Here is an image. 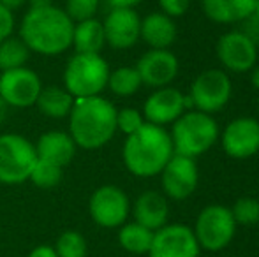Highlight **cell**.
Instances as JSON below:
<instances>
[{
  "label": "cell",
  "mask_w": 259,
  "mask_h": 257,
  "mask_svg": "<svg viewBox=\"0 0 259 257\" xmlns=\"http://www.w3.org/2000/svg\"><path fill=\"white\" fill-rule=\"evenodd\" d=\"M136 71L140 72L143 85L152 88H162L175 81L180 71V62L169 49H150L138 60Z\"/></svg>",
  "instance_id": "cell-17"
},
{
  "label": "cell",
  "mask_w": 259,
  "mask_h": 257,
  "mask_svg": "<svg viewBox=\"0 0 259 257\" xmlns=\"http://www.w3.org/2000/svg\"><path fill=\"white\" fill-rule=\"evenodd\" d=\"M233 93L231 78L222 69H208L198 74L191 85V95L194 108L206 115H213L228 106Z\"/></svg>",
  "instance_id": "cell-8"
},
{
  "label": "cell",
  "mask_w": 259,
  "mask_h": 257,
  "mask_svg": "<svg viewBox=\"0 0 259 257\" xmlns=\"http://www.w3.org/2000/svg\"><path fill=\"white\" fill-rule=\"evenodd\" d=\"M203 13L219 25L240 23L254 14L256 0H201Z\"/></svg>",
  "instance_id": "cell-21"
},
{
  "label": "cell",
  "mask_w": 259,
  "mask_h": 257,
  "mask_svg": "<svg viewBox=\"0 0 259 257\" xmlns=\"http://www.w3.org/2000/svg\"><path fill=\"white\" fill-rule=\"evenodd\" d=\"M42 88L37 72L28 67H18L0 72V97L11 108H30Z\"/></svg>",
  "instance_id": "cell-10"
},
{
  "label": "cell",
  "mask_w": 259,
  "mask_h": 257,
  "mask_svg": "<svg viewBox=\"0 0 259 257\" xmlns=\"http://www.w3.org/2000/svg\"><path fill=\"white\" fill-rule=\"evenodd\" d=\"M14 30V16L13 11L0 4V42L13 35Z\"/></svg>",
  "instance_id": "cell-33"
},
{
  "label": "cell",
  "mask_w": 259,
  "mask_h": 257,
  "mask_svg": "<svg viewBox=\"0 0 259 257\" xmlns=\"http://www.w3.org/2000/svg\"><path fill=\"white\" fill-rule=\"evenodd\" d=\"M7 110H9V106H7V104L4 102L2 97H0V124H2V122L6 120V117H7Z\"/></svg>",
  "instance_id": "cell-40"
},
{
  "label": "cell",
  "mask_w": 259,
  "mask_h": 257,
  "mask_svg": "<svg viewBox=\"0 0 259 257\" xmlns=\"http://www.w3.org/2000/svg\"><path fill=\"white\" fill-rule=\"evenodd\" d=\"M111 7H136L141 0H106Z\"/></svg>",
  "instance_id": "cell-36"
},
{
  "label": "cell",
  "mask_w": 259,
  "mask_h": 257,
  "mask_svg": "<svg viewBox=\"0 0 259 257\" xmlns=\"http://www.w3.org/2000/svg\"><path fill=\"white\" fill-rule=\"evenodd\" d=\"M143 117L148 124L164 127L185 113V93L173 86L155 88L143 104Z\"/></svg>",
  "instance_id": "cell-16"
},
{
  "label": "cell",
  "mask_w": 259,
  "mask_h": 257,
  "mask_svg": "<svg viewBox=\"0 0 259 257\" xmlns=\"http://www.w3.org/2000/svg\"><path fill=\"white\" fill-rule=\"evenodd\" d=\"M37 161L34 143L20 134L0 136V183L20 185L30 178V173Z\"/></svg>",
  "instance_id": "cell-6"
},
{
  "label": "cell",
  "mask_w": 259,
  "mask_h": 257,
  "mask_svg": "<svg viewBox=\"0 0 259 257\" xmlns=\"http://www.w3.org/2000/svg\"><path fill=\"white\" fill-rule=\"evenodd\" d=\"M257 106H259V97H257Z\"/></svg>",
  "instance_id": "cell-42"
},
{
  "label": "cell",
  "mask_w": 259,
  "mask_h": 257,
  "mask_svg": "<svg viewBox=\"0 0 259 257\" xmlns=\"http://www.w3.org/2000/svg\"><path fill=\"white\" fill-rule=\"evenodd\" d=\"M221 143L233 159H249L259 151V122L256 118L240 117L231 120L222 130Z\"/></svg>",
  "instance_id": "cell-15"
},
{
  "label": "cell",
  "mask_w": 259,
  "mask_h": 257,
  "mask_svg": "<svg viewBox=\"0 0 259 257\" xmlns=\"http://www.w3.org/2000/svg\"><path fill=\"white\" fill-rule=\"evenodd\" d=\"M74 23L57 6L30 7L20 23V39L34 53L55 57L72 46Z\"/></svg>",
  "instance_id": "cell-1"
},
{
  "label": "cell",
  "mask_w": 259,
  "mask_h": 257,
  "mask_svg": "<svg viewBox=\"0 0 259 257\" xmlns=\"http://www.w3.org/2000/svg\"><path fill=\"white\" fill-rule=\"evenodd\" d=\"M28 57H30V49L27 48V44L20 37L11 35L0 42V72L25 67Z\"/></svg>",
  "instance_id": "cell-26"
},
{
  "label": "cell",
  "mask_w": 259,
  "mask_h": 257,
  "mask_svg": "<svg viewBox=\"0 0 259 257\" xmlns=\"http://www.w3.org/2000/svg\"><path fill=\"white\" fill-rule=\"evenodd\" d=\"M133 217L134 222L155 233L157 229L166 226L167 217H169V204H167L166 195L157 190H145L134 201Z\"/></svg>",
  "instance_id": "cell-18"
},
{
  "label": "cell",
  "mask_w": 259,
  "mask_h": 257,
  "mask_svg": "<svg viewBox=\"0 0 259 257\" xmlns=\"http://www.w3.org/2000/svg\"><path fill=\"white\" fill-rule=\"evenodd\" d=\"M72 46L76 53H94L101 55L103 48L106 46L103 21L90 18V20L74 23V32H72Z\"/></svg>",
  "instance_id": "cell-23"
},
{
  "label": "cell",
  "mask_w": 259,
  "mask_h": 257,
  "mask_svg": "<svg viewBox=\"0 0 259 257\" xmlns=\"http://www.w3.org/2000/svg\"><path fill=\"white\" fill-rule=\"evenodd\" d=\"M198 240L192 227L185 224H166L154 233L148 257H199Z\"/></svg>",
  "instance_id": "cell-12"
},
{
  "label": "cell",
  "mask_w": 259,
  "mask_h": 257,
  "mask_svg": "<svg viewBox=\"0 0 259 257\" xmlns=\"http://www.w3.org/2000/svg\"><path fill=\"white\" fill-rule=\"evenodd\" d=\"M143 86V81L140 78V72L136 67L123 65L115 71L109 72L108 78V88L118 97H131Z\"/></svg>",
  "instance_id": "cell-25"
},
{
  "label": "cell",
  "mask_w": 259,
  "mask_h": 257,
  "mask_svg": "<svg viewBox=\"0 0 259 257\" xmlns=\"http://www.w3.org/2000/svg\"><path fill=\"white\" fill-rule=\"evenodd\" d=\"M145 124V117L136 108H123L116 110V130L123 132L125 136L134 134L138 129H141Z\"/></svg>",
  "instance_id": "cell-31"
},
{
  "label": "cell",
  "mask_w": 259,
  "mask_h": 257,
  "mask_svg": "<svg viewBox=\"0 0 259 257\" xmlns=\"http://www.w3.org/2000/svg\"><path fill=\"white\" fill-rule=\"evenodd\" d=\"M175 155L171 136L164 127L145 122L143 127L125 137L122 159L127 171L138 178L160 175L164 166Z\"/></svg>",
  "instance_id": "cell-3"
},
{
  "label": "cell",
  "mask_w": 259,
  "mask_h": 257,
  "mask_svg": "<svg viewBox=\"0 0 259 257\" xmlns=\"http://www.w3.org/2000/svg\"><path fill=\"white\" fill-rule=\"evenodd\" d=\"M215 53L222 67L229 72H249L256 65L257 46L240 30H231L221 35Z\"/></svg>",
  "instance_id": "cell-13"
},
{
  "label": "cell",
  "mask_w": 259,
  "mask_h": 257,
  "mask_svg": "<svg viewBox=\"0 0 259 257\" xmlns=\"http://www.w3.org/2000/svg\"><path fill=\"white\" fill-rule=\"evenodd\" d=\"M254 16L259 20V0H256V7H254Z\"/></svg>",
  "instance_id": "cell-41"
},
{
  "label": "cell",
  "mask_w": 259,
  "mask_h": 257,
  "mask_svg": "<svg viewBox=\"0 0 259 257\" xmlns=\"http://www.w3.org/2000/svg\"><path fill=\"white\" fill-rule=\"evenodd\" d=\"M250 71H252V76H250V81H252L254 88H256L257 92H259V65H257V67H252Z\"/></svg>",
  "instance_id": "cell-38"
},
{
  "label": "cell",
  "mask_w": 259,
  "mask_h": 257,
  "mask_svg": "<svg viewBox=\"0 0 259 257\" xmlns=\"http://www.w3.org/2000/svg\"><path fill=\"white\" fill-rule=\"evenodd\" d=\"M99 9V0H65V14L72 20V23L96 18Z\"/></svg>",
  "instance_id": "cell-30"
},
{
  "label": "cell",
  "mask_w": 259,
  "mask_h": 257,
  "mask_svg": "<svg viewBox=\"0 0 259 257\" xmlns=\"http://www.w3.org/2000/svg\"><path fill=\"white\" fill-rule=\"evenodd\" d=\"M28 257H58V255L55 252V248L50 247V245H39V247H35L28 254Z\"/></svg>",
  "instance_id": "cell-35"
},
{
  "label": "cell",
  "mask_w": 259,
  "mask_h": 257,
  "mask_svg": "<svg viewBox=\"0 0 259 257\" xmlns=\"http://www.w3.org/2000/svg\"><path fill=\"white\" fill-rule=\"evenodd\" d=\"M240 32L250 39L256 46H259V20L254 14L240 21Z\"/></svg>",
  "instance_id": "cell-34"
},
{
  "label": "cell",
  "mask_w": 259,
  "mask_h": 257,
  "mask_svg": "<svg viewBox=\"0 0 259 257\" xmlns=\"http://www.w3.org/2000/svg\"><path fill=\"white\" fill-rule=\"evenodd\" d=\"M152 240H154V231L147 229L138 222H125L120 226L118 231V243L125 252L136 255L148 254Z\"/></svg>",
  "instance_id": "cell-24"
},
{
  "label": "cell",
  "mask_w": 259,
  "mask_h": 257,
  "mask_svg": "<svg viewBox=\"0 0 259 257\" xmlns=\"http://www.w3.org/2000/svg\"><path fill=\"white\" fill-rule=\"evenodd\" d=\"M160 13H164L169 18H180L191 7V0H159Z\"/></svg>",
  "instance_id": "cell-32"
},
{
  "label": "cell",
  "mask_w": 259,
  "mask_h": 257,
  "mask_svg": "<svg viewBox=\"0 0 259 257\" xmlns=\"http://www.w3.org/2000/svg\"><path fill=\"white\" fill-rule=\"evenodd\" d=\"M192 231L201 250L221 252L235 238L236 222L228 206L210 204L199 212Z\"/></svg>",
  "instance_id": "cell-7"
},
{
  "label": "cell",
  "mask_w": 259,
  "mask_h": 257,
  "mask_svg": "<svg viewBox=\"0 0 259 257\" xmlns=\"http://www.w3.org/2000/svg\"><path fill=\"white\" fill-rule=\"evenodd\" d=\"M109 65L101 55L74 53L64 71V88L74 99L101 95L108 88Z\"/></svg>",
  "instance_id": "cell-5"
},
{
  "label": "cell",
  "mask_w": 259,
  "mask_h": 257,
  "mask_svg": "<svg viewBox=\"0 0 259 257\" xmlns=\"http://www.w3.org/2000/svg\"><path fill=\"white\" fill-rule=\"evenodd\" d=\"M25 2H27V0H0V4H2L4 7H7V9H11V11L20 9L21 6H25Z\"/></svg>",
  "instance_id": "cell-37"
},
{
  "label": "cell",
  "mask_w": 259,
  "mask_h": 257,
  "mask_svg": "<svg viewBox=\"0 0 259 257\" xmlns=\"http://www.w3.org/2000/svg\"><path fill=\"white\" fill-rule=\"evenodd\" d=\"M62 178H64V168L53 164V162L37 159L28 180H30L37 189L50 190V189H55V187L62 182Z\"/></svg>",
  "instance_id": "cell-27"
},
{
  "label": "cell",
  "mask_w": 259,
  "mask_h": 257,
  "mask_svg": "<svg viewBox=\"0 0 259 257\" xmlns=\"http://www.w3.org/2000/svg\"><path fill=\"white\" fill-rule=\"evenodd\" d=\"M103 28L106 44L113 49H129L140 41L141 18L133 7H111Z\"/></svg>",
  "instance_id": "cell-14"
},
{
  "label": "cell",
  "mask_w": 259,
  "mask_h": 257,
  "mask_svg": "<svg viewBox=\"0 0 259 257\" xmlns=\"http://www.w3.org/2000/svg\"><path fill=\"white\" fill-rule=\"evenodd\" d=\"M67 118L69 134L83 150H99L116 132V108L101 95L76 99Z\"/></svg>",
  "instance_id": "cell-2"
},
{
  "label": "cell",
  "mask_w": 259,
  "mask_h": 257,
  "mask_svg": "<svg viewBox=\"0 0 259 257\" xmlns=\"http://www.w3.org/2000/svg\"><path fill=\"white\" fill-rule=\"evenodd\" d=\"M30 4V7H45V6H52L53 0H27Z\"/></svg>",
  "instance_id": "cell-39"
},
{
  "label": "cell",
  "mask_w": 259,
  "mask_h": 257,
  "mask_svg": "<svg viewBox=\"0 0 259 257\" xmlns=\"http://www.w3.org/2000/svg\"><path fill=\"white\" fill-rule=\"evenodd\" d=\"M199 171L194 159L175 153L160 171V185L164 195L173 201H185L196 192Z\"/></svg>",
  "instance_id": "cell-11"
},
{
  "label": "cell",
  "mask_w": 259,
  "mask_h": 257,
  "mask_svg": "<svg viewBox=\"0 0 259 257\" xmlns=\"http://www.w3.org/2000/svg\"><path fill=\"white\" fill-rule=\"evenodd\" d=\"M177 23L164 13H150L141 20L140 39H143L150 49H169L177 41Z\"/></svg>",
  "instance_id": "cell-20"
},
{
  "label": "cell",
  "mask_w": 259,
  "mask_h": 257,
  "mask_svg": "<svg viewBox=\"0 0 259 257\" xmlns=\"http://www.w3.org/2000/svg\"><path fill=\"white\" fill-rule=\"evenodd\" d=\"M34 146L37 159L53 162L60 168L71 164L76 155V148H78L71 134L62 132V130H50V132L41 134Z\"/></svg>",
  "instance_id": "cell-19"
},
{
  "label": "cell",
  "mask_w": 259,
  "mask_h": 257,
  "mask_svg": "<svg viewBox=\"0 0 259 257\" xmlns=\"http://www.w3.org/2000/svg\"><path fill=\"white\" fill-rule=\"evenodd\" d=\"M74 100L76 99L65 88L50 85L41 88L35 106L45 117L53 118V120H62V118L69 117L72 106H74Z\"/></svg>",
  "instance_id": "cell-22"
},
{
  "label": "cell",
  "mask_w": 259,
  "mask_h": 257,
  "mask_svg": "<svg viewBox=\"0 0 259 257\" xmlns=\"http://www.w3.org/2000/svg\"><path fill=\"white\" fill-rule=\"evenodd\" d=\"M89 213L99 227L115 229L127 222L131 213L129 197L120 187L101 185L90 195Z\"/></svg>",
  "instance_id": "cell-9"
},
{
  "label": "cell",
  "mask_w": 259,
  "mask_h": 257,
  "mask_svg": "<svg viewBox=\"0 0 259 257\" xmlns=\"http://www.w3.org/2000/svg\"><path fill=\"white\" fill-rule=\"evenodd\" d=\"M219 134V125L211 115L191 110L173 122L169 136L175 153L196 159L217 143Z\"/></svg>",
  "instance_id": "cell-4"
},
{
  "label": "cell",
  "mask_w": 259,
  "mask_h": 257,
  "mask_svg": "<svg viewBox=\"0 0 259 257\" xmlns=\"http://www.w3.org/2000/svg\"><path fill=\"white\" fill-rule=\"evenodd\" d=\"M53 248L58 257H87L89 252L85 236L78 231H64Z\"/></svg>",
  "instance_id": "cell-28"
},
{
  "label": "cell",
  "mask_w": 259,
  "mask_h": 257,
  "mask_svg": "<svg viewBox=\"0 0 259 257\" xmlns=\"http://www.w3.org/2000/svg\"><path fill=\"white\" fill-rule=\"evenodd\" d=\"M229 210L236 226H254L259 222V201L256 197H240Z\"/></svg>",
  "instance_id": "cell-29"
}]
</instances>
